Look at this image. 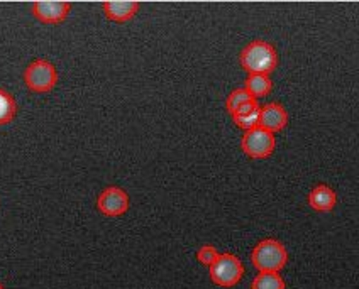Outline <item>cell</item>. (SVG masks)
<instances>
[{
    "label": "cell",
    "mask_w": 359,
    "mask_h": 289,
    "mask_svg": "<svg viewBox=\"0 0 359 289\" xmlns=\"http://www.w3.org/2000/svg\"><path fill=\"white\" fill-rule=\"evenodd\" d=\"M241 66L250 75H269L278 66V52L266 41H252L241 52Z\"/></svg>",
    "instance_id": "1"
},
{
    "label": "cell",
    "mask_w": 359,
    "mask_h": 289,
    "mask_svg": "<svg viewBox=\"0 0 359 289\" xmlns=\"http://www.w3.org/2000/svg\"><path fill=\"white\" fill-rule=\"evenodd\" d=\"M251 262L259 272H280L287 266L288 252L276 239H264L252 249Z\"/></svg>",
    "instance_id": "2"
},
{
    "label": "cell",
    "mask_w": 359,
    "mask_h": 289,
    "mask_svg": "<svg viewBox=\"0 0 359 289\" xmlns=\"http://www.w3.org/2000/svg\"><path fill=\"white\" fill-rule=\"evenodd\" d=\"M209 274L212 283L217 286L232 288L243 279L244 266L238 255L226 252V254H219V258L210 264Z\"/></svg>",
    "instance_id": "3"
},
{
    "label": "cell",
    "mask_w": 359,
    "mask_h": 289,
    "mask_svg": "<svg viewBox=\"0 0 359 289\" xmlns=\"http://www.w3.org/2000/svg\"><path fill=\"white\" fill-rule=\"evenodd\" d=\"M24 83L36 93H48L58 83V71L50 61L36 59L24 71Z\"/></svg>",
    "instance_id": "4"
},
{
    "label": "cell",
    "mask_w": 359,
    "mask_h": 289,
    "mask_svg": "<svg viewBox=\"0 0 359 289\" xmlns=\"http://www.w3.org/2000/svg\"><path fill=\"white\" fill-rule=\"evenodd\" d=\"M275 148V134L261 127L244 130V136L241 139V149L252 160H266V157L271 156Z\"/></svg>",
    "instance_id": "5"
},
{
    "label": "cell",
    "mask_w": 359,
    "mask_h": 289,
    "mask_svg": "<svg viewBox=\"0 0 359 289\" xmlns=\"http://www.w3.org/2000/svg\"><path fill=\"white\" fill-rule=\"evenodd\" d=\"M97 209L105 217H121L129 210V197L119 186H109L97 198Z\"/></svg>",
    "instance_id": "6"
},
{
    "label": "cell",
    "mask_w": 359,
    "mask_h": 289,
    "mask_svg": "<svg viewBox=\"0 0 359 289\" xmlns=\"http://www.w3.org/2000/svg\"><path fill=\"white\" fill-rule=\"evenodd\" d=\"M32 15L43 24H60L70 14L68 2H34L31 7Z\"/></svg>",
    "instance_id": "7"
},
{
    "label": "cell",
    "mask_w": 359,
    "mask_h": 289,
    "mask_svg": "<svg viewBox=\"0 0 359 289\" xmlns=\"http://www.w3.org/2000/svg\"><path fill=\"white\" fill-rule=\"evenodd\" d=\"M288 124L287 110L280 104H266L261 107L259 112V127L268 130V132L276 134L283 130Z\"/></svg>",
    "instance_id": "8"
},
{
    "label": "cell",
    "mask_w": 359,
    "mask_h": 289,
    "mask_svg": "<svg viewBox=\"0 0 359 289\" xmlns=\"http://www.w3.org/2000/svg\"><path fill=\"white\" fill-rule=\"evenodd\" d=\"M336 203V191L327 185L316 186V188L309 193V205L316 211H319V213H329V211H332Z\"/></svg>",
    "instance_id": "9"
},
{
    "label": "cell",
    "mask_w": 359,
    "mask_h": 289,
    "mask_svg": "<svg viewBox=\"0 0 359 289\" xmlns=\"http://www.w3.org/2000/svg\"><path fill=\"white\" fill-rule=\"evenodd\" d=\"M104 14L105 17L112 22H128L137 14L140 10V3L137 2H126V0H119V2H104Z\"/></svg>",
    "instance_id": "10"
},
{
    "label": "cell",
    "mask_w": 359,
    "mask_h": 289,
    "mask_svg": "<svg viewBox=\"0 0 359 289\" xmlns=\"http://www.w3.org/2000/svg\"><path fill=\"white\" fill-rule=\"evenodd\" d=\"M259 112L261 107L258 100H251L232 113V120H234V124L243 130L259 127Z\"/></svg>",
    "instance_id": "11"
},
{
    "label": "cell",
    "mask_w": 359,
    "mask_h": 289,
    "mask_svg": "<svg viewBox=\"0 0 359 289\" xmlns=\"http://www.w3.org/2000/svg\"><path fill=\"white\" fill-rule=\"evenodd\" d=\"M273 88V81L269 78V75H248L246 83H244V90H246L252 99H261V97H266Z\"/></svg>",
    "instance_id": "12"
},
{
    "label": "cell",
    "mask_w": 359,
    "mask_h": 289,
    "mask_svg": "<svg viewBox=\"0 0 359 289\" xmlns=\"http://www.w3.org/2000/svg\"><path fill=\"white\" fill-rule=\"evenodd\" d=\"M251 289H285L280 272H259L251 283Z\"/></svg>",
    "instance_id": "13"
},
{
    "label": "cell",
    "mask_w": 359,
    "mask_h": 289,
    "mask_svg": "<svg viewBox=\"0 0 359 289\" xmlns=\"http://www.w3.org/2000/svg\"><path fill=\"white\" fill-rule=\"evenodd\" d=\"M18 113V104L9 92L0 88V125L11 124Z\"/></svg>",
    "instance_id": "14"
},
{
    "label": "cell",
    "mask_w": 359,
    "mask_h": 289,
    "mask_svg": "<svg viewBox=\"0 0 359 289\" xmlns=\"http://www.w3.org/2000/svg\"><path fill=\"white\" fill-rule=\"evenodd\" d=\"M251 100H255V99H252L250 93L244 90V88H238V90H234L229 97H227V100H226L227 112L232 115L236 110H238L239 107H243L244 104H248V101H251Z\"/></svg>",
    "instance_id": "15"
},
{
    "label": "cell",
    "mask_w": 359,
    "mask_h": 289,
    "mask_svg": "<svg viewBox=\"0 0 359 289\" xmlns=\"http://www.w3.org/2000/svg\"><path fill=\"white\" fill-rule=\"evenodd\" d=\"M219 258V252L214 246H202L197 251V260L202 266H210Z\"/></svg>",
    "instance_id": "16"
},
{
    "label": "cell",
    "mask_w": 359,
    "mask_h": 289,
    "mask_svg": "<svg viewBox=\"0 0 359 289\" xmlns=\"http://www.w3.org/2000/svg\"><path fill=\"white\" fill-rule=\"evenodd\" d=\"M0 289H4V284L2 283H0Z\"/></svg>",
    "instance_id": "17"
}]
</instances>
